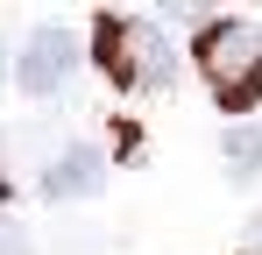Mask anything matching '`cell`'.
<instances>
[{
	"instance_id": "cell-5",
	"label": "cell",
	"mask_w": 262,
	"mask_h": 255,
	"mask_svg": "<svg viewBox=\"0 0 262 255\" xmlns=\"http://www.w3.org/2000/svg\"><path fill=\"white\" fill-rule=\"evenodd\" d=\"M220 149H227V163H234V184H248V177H262V128H227V142H220Z\"/></svg>"
},
{
	"instance_id": "cell-4",
	"label": "cell",
	"mask_w": 262,
	"mask_h": 255,
	"mask_svg": "<svg viewBox=\"0 0 262 255\" xmlns=\"http://www.w3.org/2000/svg\"><path fill=\"white\" fill-rule=\"evenodd\" d=\"M99 184H106V163H99V149H85V142L57 149V163L36 177V192H43V199H92Z\"/></svg>"
},
{
	"instance_id": "cell-3",
	"label": "cell",
	"mask_w": 262,
	"mask_h": 255,
	"mask_svg": "<svg viewBox=\"0 0 262 255\" xmlns=\"http://www.w3.org/2000/svg\"><path fill=\"white\" fill-rule=\"evenodd\" d=\"M78 71V36L71 29H29V42H21V57H14V85L29 92V99H50L57 85Z\"/></svg>"
},
{
	"instance_id": "cell-2",
	"label": "cell",
	"mask_w": 262,
	"mask_h": 255,
	"mask_svg": "<svg viewBox=\"0 0 262 255\" xmlns=\"http://www.w3.org/2000/svg\"><path fill=\"white\" fill-rule=\"evenodd\" d=\"M99 64L106 78L128 85V92H163L177 78V50L156 22H135V14H106L99 22Z\"/></svg>"
},
{
	"instance_id": "cell-6",
	"label": "cell",
	"mask_w": 262,
	"mask_h": 255,
	"mask_svg": "<svg viewBox=\"0 0 262 255\" xmlns=\"http://www.w3.org/2000/svg\"><path fill=\"white\" fill-rule=\"evenodd\" d=\"M0 255H29V227H14V220H0Z\"/></svg>"
},
{
	"instance_id": "cell-1",
	"label": "cell",
	"mask_w": 262,
	"mask_h": 255,
	"mask_svg": "<svg viewBox=\"0 0 262 255\" xmlns=\"http://www.w3.org/2000/svg\"><path fill=\"white\" fill-rule=\"evenodd\" d=\"M191 57H199V71H206V85H213V99L227 114H255L262 107V29L255 22H241V14L206 22Z\"/></svg>"
}]
</instances>
